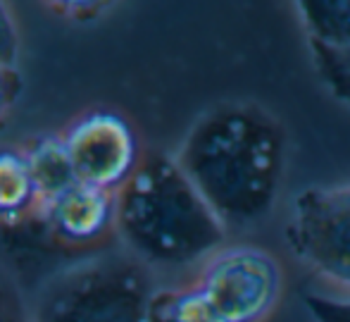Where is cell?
I'll use <instances>...</instances> for the list:
<instances>
[{
  "instance_id": "cell-9",
  "label": "cell",
  "mask_w": 350,
  "mask_h": 322,
  "mask_svg": "<svg viewBox=\"0 0 350 322\" xmlns=\"http://www.w3.org/2000/svg\"><path fill=\"white\" fill-rule=\"evenodd\" d=\"M41 210V193L27 151L0 146V225H14Z\"/></svg>"
},
{
  "instance_id": "cell-15",
  "label": "cell",
  "mask_w": 350,
  "mask_h": 322,
  "mask_svg": "<svg viewBox=\"0 0 350 322\" xmlns=\"http://www.w3.org/2000/svg\"><path fill=\"white\" fill-rule=\"evenodd\" d=\"M19 96V74L14 67L0 64V117L8 112V108Z\"/></svg>"
},
{
  "instance_id": "cell-7",
  "label": "cell",
  "mask_w": 350,
  "mask_h": 322,
  "mask_svg": "<svg viewBox=\"0 0 350 322\" xmlns=\"http://www.w3.org/2000/svg\"><path fill=\"white\" fill-rule=\"evenodd\" d=\"M295 10L319 79L350 108V0H303Z\"/></svg>"
},
{
  "instance_id": "cell-11",
  "label": "cell",
  "mask_w": 350,
  "mask_h": 322,
  "mask_svg": "<svg viewBox=\"0 0 350 322\" xmlns=\"http://www.w3.org/2000/svg\"><path fill=\"white\" fill-rule=\"evenodd\" d=\"M150 322H224L196 280L184 286L155 289L148 310Z\"/></svg>"
},
{
  "instance_id": "cell-6",
  "label": "cell",
  "mask_w": 350,
  "mask_h": 322,
  "mask_svg": "<svg viewBox=\"0 0 350 322\" xmlns=\"http://www.w3.org/2000/svg\"><path fill=\"white\" fill-rule=\"evenodd\" d=\"M62 143L79 182L117 193L143 162L136 129L115 110H91L74 120Z\"/></svg>"
},
{
  "instance_id": "cell-10",
  "label": "cell",
  "mask_w": 350,
  "mask_h": 322,
  "mask_svg": "<svg viewBox=\"0 0 350 322\" xmlns=\"http://www.w3.org/2000/svg\"><path fill=\"white\" fill-rule=\"evenodd\" d=\"M24 151L31 162L33 179H36L38 193H41V206L79 182L70 156H67V148L62 143V136L38 138Z\"/></svg>"
},
{
  "instance_id": "cell-14",
  "label": "cell",
  "mask_w": 350,
  "mask_h": 322,
  "mask_svg": "<svg viewBox=\"0 0 350 322\" xmlns=\"http://www.w3.org/2000/svg\"><path fill=\"white\" fill-rule=\"evenodd\" d=\"M19 53V34L14 27V19L10 10L0 3V64L5 67H14Z\"/></svg>"
},
{
  "instance_id": "cell-4",
  "label": "cell",
  "mask_w": 350,
  "mask_h": 322,
  "mask_svg": "<svg viewBox=\"0 0 350 322\" xmlns=\"http://www.w3.org/2000/svg\"><path fill=\"white\" fill-rule=\"evenodd\" d=\"M286 241L317 275L350 289V182L300 191Z\"/></svg>"
},
{
  "instance_id": "cell-12",
  "label": "cell",
  "mask_w": 350,
  "mask_h": 322,
  "mask_svg": "<svg viewBox=\"0 0 350 322\" xmlns=\"http://www.w3.org/2000/svg\"><path fill=\"white\" fill-rule=\"evenodd\" d=\"M0 322H36L33 306L3 265H0Z\"/></svg>"
},
{
  "instance_id": "cell-1",
  "label": "cell",
  "mask_w": 350,
  "mask_h": 322,
  "mask_svg": "<svg viewBox=\"0 0 350 322\" xmlns=\"http://www.w3.org/2000/svg\"><path fill=\"white\" fill-rule=\"evenodd\" d=\"M176 162L221 225L241 230L269 215L286 170V136L255 103H221L189 129Z\"/></svg>"
},
{
  "instance_id": "cell-8",
  "label": "cell",
  "mask_w": 350,
  "mask_h": 322,
  "mask_svg": "<svg viewBox=\"0 0 350 322\" xmlns=\"http://www.w3.org/2000/svg\"><path fill=\"white\" fill-rule=\"evenodd\" d=\"M46 230L67 246H91L115 230L117 193L77 182L38 210Z\"/></svg>"
},
{
  "instance_id": "cell-2",
  "label": "cell",
  "mask_w": 350,
  "mask_h": 322,
  "mask_svg": "<svg viewBox=\"0 0 350 322\" xmlns=\"http://www.w3.org/2000/svg\"><path fill=\"white\" fill-rule=\"evenodd\" d=\"M115 232L143 267L176 270L224 249L226 227L205 203L176 158L143 156L136 175L117 191Z\"/></svg>"
},
{
  "instance_id": "cell-13",
  "label": "cell",
  "mask_w": 350,
  "mask_h": 322,
  "mask_svg": "<svg viewBox=\"0 0 350 322\" xmlns=\"http://www.w3.org/2000/svg\"><path fill=\"white\" fill-rule=\"evenodd\" d=\"M305 306L314 322H350V296L338 299V296L308 294Z\"/></svg>"
},
{
  "instance_id": "cell-5",
  "label": "cell",
  "mask_w": 350,
  "mask_h": 322,
  "mask_svg": "<svg viewBox=\"0 0 350 322\" xmlns=\"http://www.w3.org/2000/svg\"><path fill=\"white\" fill-rule=\"evenodd\" d=\"M196 284L224 322H262L277 308L284 275L265 249L231 246L203 262Z\"/></svg>"
},
{
  "instance_id": "cell-3",
  "label": "cell",
  "mask_w": 350,
  "mask_h": 322,
  "mask_svg": "<svg viewBox=\"0 0 350 322\" xmlns=\"http://www.w3.org/2000/svg\"><path fill=\"white\" fill-rule=\"evenodd\" d=\"M155 294L129 253H98L62 267L33 299L36 322H150Z\"/></svg>"
}]
</instances>
